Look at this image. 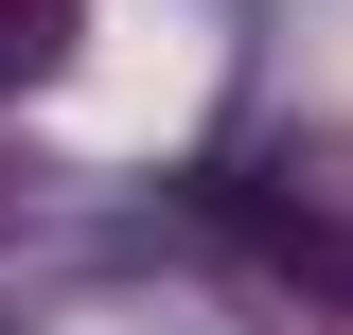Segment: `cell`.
<instances>
[]
</instances>
